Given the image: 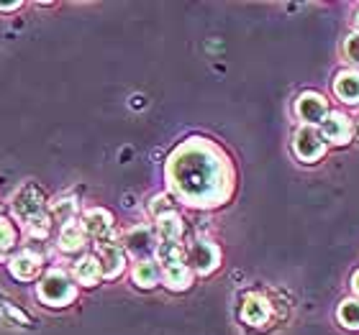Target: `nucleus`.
Segmentation results:
<instances>
[{
  "label": "nucleus",
  "mask_w": 359,
  "mask_h": 335,
  "mask_svg": "<svg viewBox=\"0 0 359 335\" xmlns=\"http://www.w3.org/2000/svg\"><path fill=\"white\" fill-rule=\"evenodd\" d=\"M352 287H354V292H357V294H359V271L352 276Z\"/></svg>",
  "instance_id": "27"
},
{
  "label": "nucleus",
  "mask_w": 359,
  "mask_h": 335,
  "mask_svg": "<svg viewBox=\"0 0 359 335\" xmlns=\"http://www.w3.org/2000/svg\"><path fill=\"white\" fill-rule=\"evenodd\" d=\"M83 231L90 238L108 243V238L113 236V215L103 208H93L83 215Z\"/></svg>",
  "instance_id": "8"
},
{
  "label": "nucleus",
  "mask_w": 359,
  "mask_h": 335,
  "mask_svg": "<svg viewBox=\"0 0 359 335\" xmlns=\"http://www.w3.org/2000/svg\"><path fill=\"white\" fill-rule=\"evenodd\" d=\"M357 31H359V15H357Z\"/></svg>",
  "instance_id": "28"
},
{
  "label": "nucleus",
  "mask_w": 359,
  "mask_h": 335,
  "mask_svg": "<svg viewBox=\"0 0 359 335\" xmlns=\"http://www.w3.org/2000/svg\"><path fill=\"white\" fill-rule=\"evenodd\" d=\"M344 52H346V57H349V59H352V62H359V36H357V34H354V36L346 38Z\"/></svg>",
  "instance_id": "24"
},
{
  "label": "nucleus",
  "mask_w": 359,
  "mask_h": 335,
  "mask_svg": "<svg viewBox=\"0 0 359 335\" xmlns=\"http://www.w3.org/2000/svg\"><path fill=\"white\" fill-rule=\"evenodd\" d=\"M292 149L298 154L300 162L306 164H313L326 154V141H323L321 131L316 126H303L295 131V138H292Z\"/></svg>",
  "instance_id": "4"
},
{
  "label": "nucleus",
  "mask_w": 359,
  "mask_h": 335,
  "mask_svg": "<svg viewBox=\"0 0 359 335\" xmlns=\"http://www.w3.org/2000/svg\"><path fill=\"white\" fill-rule=\"evenodd\" d=\"M15 8H21V3H0V10H15Z\"/></svg>",
  "instance_id": "26"
},
{
  "label": "nucleus",
  "mask_w": 359,
  "mask_h": 335,
  "mask_svg": "<svg viewBox=\"0 0 359 335\" xmlns=\"http://www.w3.org/2000/svg\"><path fill=\"white\" fill-rule=\"evenodd\" d=\"M159 236H162V241H172V243H177L180 236H182V218L177 215V213H170V215H162L159 218Z\"/></svg>",
  "instance_id": "19"
},
{
  "label": "nucleus",
  "mask_w": 359,
  "mask_h": 335,
  "mask_svg": "<svg viewBox=\"0 0 359 335\" xmlns=\"http://www.w3.org/2000/svg\"><path fill=\"white\" fill-rule=\"evenodd\" d=\"M75 210H77V205H75V200H72V197H60V200L52 205V218H57L60 223L67 225V223H72Z\"/></svg>",
  "instance_id": "21"
},
{
  "label": "nucleus",
  "mask_w": 359,
  "mask_h": 335,
  "mask_svg": "<svg viewBox=\"0 0 359 335\" xmlns=\"http://www.w3.org/2000/svg\"><path fill=\"white\" fill-rule=\"evenodd\" d=\"M85 241H88V233L83 231V225H77V223H67L60 233V248L67 253L83 251Z\"/></svg>",
  "instance_id": "15"
},
{
  "label": "nucleus",
  "mask_w": 359,
  "mask_h": 335,
  "mask_svg": "<svg viewBox=\"0 0 359 335\" xmlns=\"http://www.w3.org/2000/svg\"><path fill=\"white\" fill-rule=\"evenodd\" d=\"M165 284H167V290H172V292L187 290V287L193 284V271H190V266H185V264L165 269Z\"/></svg>",
  "instance_id": "16"
},
{
  "label": "nucleus",
  "mask_w": 359,
  "mask_h": 335,
  "mask_svg": "<svg viewBox=\"0 0 359 335\" xmlns=\"http://www.w3.org/2000/svg\"><path fill=\"white\" fill-rule=\"evenodd\" d=\"M159 266L154 261H139L134 266V282L136 287H142V290H151V287H157L159 282Z\"/></svg>",
  "instance_id": "17"
},
{
  "label": "nucleus",
  "mask_w": 359,
  "mask_h": 335,
  "mask_svg": "<svg viewBox=\"0 0 359 335\" xmlns=\"http://www.w3.org/2000/svg\"><path fill=\"white\" fill-rule=\"evenodd\" d=\"M15 243V228L11 225V220L0 218V259L6 256Z\"/></svg>",
  "instance_id": "22"
},
{
  "label": "nucleus",
  "mask_w": 359,
  "mask_h": 335,
  "mask_svg": "<svg viewBox=\"0 0 359 335\" xmlns=\"http://www.w3.org/2000/svg\"><path fill=\"white\" fill-rule=\"evenodd\" d=\"M100 269H103V276L105 279H116V276L123 271L126 266V253L118 243H100Z\"/></svg>",
  "instance_id": "11"
},
{
  "label": "nucleus",
  "mask_w": 359,
  "mask_h": 335,
  "mask_svg": "<svg viewBox=\"0 0 359 335\" xmlns=\"http://www.w3.org/2000/svg\"><path fill=\"white\" fill-rule=\"evenodd\" d=\"M167 182L175 197L193 208H218L233 190L229 159L205 138L180 143L167 162Z\"/></svg>",
  "instance_id": "1"
},
{
  "label": "nucleus",
  "mask_w": 359,
  "mask_h": 335,
  "mask_svg": "<svg viewBox=\"0 0 359 335\" xmlns=\"http://www.w3.org/2000/svg\"><path fill=\"white\" fill-rule=\"evenodd\" d=\"M334 92H337L346 105H359V72L357 69L339 72L337 80H334Z\"/></svg>",
  "instance_id": "13"
},
{
  "label": "nucleus",
  "mask_w": 359,
  "mask_h": 335,
  "mask_svg": "<svg viewBox=\"0 0 359 335\" xmlns=\"http://www.w3.org/2000/svg\"><path fill=\"white\" fill-rule=\"evenodd\" d=\"M149 213L157 218V220L162 215H170V213H175V210H172V200H170L167 194H157V197L149 202Z\"/></svg>",
  "instance_id": "23"
},
{
  "label": "nucleus",
  "mask_w": 359,
  "mask_h": 335,
  "mask_svg": "<svg viewBox=\"0 0 359 335\" xmlns=\"http://www.w3.org/2000/svg\"><path fill=\"white\" fill-rule=\"evenodd\" d=\"M11 205H13L15 218L26 225L29 236H34V238H46L49 223H52V213L46 208L44 194L39 192L36 187L34 185L21 187V190L13 194V202H11Z\"/></svg>",
  "instance_id": "2"
},
{
  "label": "nucleus",
  "mask_w": 359,
  "mask_h": 335,
  "mask_svg": "<svg viewBox=\"0 0 359 335\" xmlns=\"http://www.w3.org/2000/svg\"><path fill=\"white\" fill-rule=\"evenodd\" d=\"M269 315H272V307H269V302L262 297V294L252 292V294L244 297V305H241V320L247 322V325L259 328V325H264V322L269 320Z\"/></svg>",
  "instance_id": "9"
},
{
  "label": "nucleus",
  "mask_w": 359,
  "mask_h": 335,
  "mask_svg": "<svg viewBox=\"0 0 359 335\" xmlns=\"http://www.w3.org/2000/svg\"><path fill=\"white\" fill-rule=\"evenodd\" d=\"M77 297L72 279L65 271H49L39 284V299L49 307H67Z\"/></svg>",
  "instance_id": "3"
},
{
  "label": "nucleus",
  "mask_w": 359,
  "mask_h": 335,
  "mask_svg": "<svg viewBox=\"0 0 359 335\" xmlns=\"http://www.w3.org/2000/svg\"><path fill=\"white\" fill-rule=\"evenodd\" d=\"M75 276H77V282L83 284V287H95V284L103 279V269H100V261H97L95 256H83V259L77 261Z\"/></svg>",
  "instance_id": "14"
},
{
  "label": "nucleus",
  "mask_w": 359,
  "mask_h": 335,
  "mask_svg": "<svg viewBox=\"0 0 359 335\" xmlns=\"http://www.w3.org/2000/svg\"><path fill=\"white\" fill-rule=\"evenodd\" d=\"M352 134H354V123L352 118H346L344 113H329L326 120H323V141H331L337 143V146H346V143L352 141Z\"/></svg>",
  "instance_id": "7"
},
{
  "label": "nucleus",
  "mask_w": 359,
  "mask_h": 335,
  "mask_svg": "<svg viewBox=\"0 0 359 335\" xmlns=\"http://www.w3.org/2000/svg\"><path fill=\"white\" fill-rule=\"evenodd\" d=\"M41 256H39L36 251H21L18 256H15L13 261H11V274L15 276V279H21V282H31V279H36L39 271H41Z\"/></svg>",
  "instance_id": "12"
},
{
  "label": "nucleus",
  "mask_w": 359,
  "mask_h": 335,
  "mask_svg": "<svg viewBox=\"0 0 359 335\" xmlns=\"http://www.w3.org/2000/svg\"><path fill=\"white\" fill-rule=\"evenodd\" d=\"M3 310H6L8 318H13L15 322H29V318H26L23 313H18V310H15V307L11 305V302H3Z\"/></svg>",
  "instance_id": "25"
},
{
  "label": "nucleus",
  "mask_w": 359,
  "mask_h": 335,
  "mask_svg": "<svg viewBox=\"0 0 359 335\" xmlns=\"http://www.w3.org/2000/svg\"><path fill=\"white\" fill-rule=\"evenodd\" d=\"M157 261L165 269L177 266V264L185 261V248L180 246V243H172V241H162L157 246Z\"/></svg>",
  "instance_id": "18"
},
{
  "label": "nucleus",
  "mask_w": 359,
  "mask_h": 335,
  "mask_svg": "<svg viewBox=\"0 0 359 335\" xmlns=\"http://www.w3.org/2000/svg\"><path fill=\"white\" fill-rule=\"evenodd\" d=\"M295 113L298 118L306 123V126H316V123H323L326 115H329V103L323 100V95L318 92H303L295 103Z\"/></svg>",
  "instance_id": "6"
},
{
  "label": "nucleus",
  "mask_w": 359,
  "mask_h": 335,
  "mask_svg": "<svg viewBox=\"0 0 359 335\" xmlns=\"http://www.w3.org/2000/svg\"><path fill=\"white\" fill-rule=\"evenodd\" d=\"M339 320L346 330H359V302L357 299H346L339 307Z\"/></svg>",
  "instance_id": "20"
},
{
  "label": "nucleus",
  "mask_w": 359,
  "mask_h": 335,
  "mask_svg": "<svg viewBox=\"0 0 359 335\" xmlns=\"http://www.w3.org/2000/svg\"><path fill=\"white\" fill-rule=\"evenodd\" d=\"M123 246L131 253H136V256H144V253L154 251L157 236H154V231H151L149 225H136V228L123 233Z\"/></svg>",
  "instance_id": "10"
},
{
  "label": "nucleus",
  "mask_w": 359,
  "mask_h": 335,
  "mask_svg": "<svg viewBox=\"0 0 359 335\" xmlns=\"http://www.w3.org/2000/svg\"><path fill=\"white\" fill-rule=\"evenodd\" d=\"M187 261H190V269L198 271V274H210V271H216L218 261H221V251L213 241H195L190 243L187 248Z\"/></svg>",
  "instance_id": "5"
}]
</instances>
